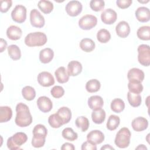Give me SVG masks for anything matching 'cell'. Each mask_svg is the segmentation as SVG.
<instances>
[{
	"instance_id": "6da1fadb",
	"label": "cell",
	"mask_w": 150,
	"mask_h": 150,
	"mask_svg": "<svg viewBox=\"0 0 150 150\" xmlns=\"http://www.w3.org/2000/svg\"><path fill=\"white\" fill-rule=\"evenodd\" d=\"M16 115L15 120L16 124L20 127H26L31 124L32 117L27 105L19 103L16 107Z\"/></svg>"
},
{
	"instance_id": "7a4b0ae2",
	"label": "cell",
	"mask_w": 150,
	"mask_h": 150,
	"mask_svg": "<svg viewBox=\"0 0 150 150\" xmlns=\"http://www.w3.org/2000/svg\"><path fill=\"white\" fill-rule=\"evenodd\" d=\"M46 35L40 32L30 33L25 38V43L29 47L43 46L47 42Z\"/></svg>"
},
{
	"instance_id": "3957f363",
	"label": "cell",
	"mask_w": 150,
	"mask_h": 150,
	"mask_svg": "<svg viewBox=\"0 0 150 150\" xmlns=\"http://www.w3.org/2000/svg\"><path fill=\"white\" fill-rule=\"evenodd\" d=\"M131 134L128 128H121L116 134L115 138V144L120 148H125L130 143Z\"/></svg>"
},
{
	"instance_id": "277c9868",
	"label": "cell",
	"mask_w": 150,
	"mask_h": 150,
	"mask_svg": "<svg viewBox=\"0 0 150 150\" xmlns=\"http://www.w3.org/2000/svg\"><path fill=\"white\" fill-rule=\"evenodd\" d=\"M28 139L26 134L24 132H18L7 140V146L11 150L21 149L20 146L25 144Z\"/></svg>"
},
{
	"instance_id": "5b68a950",
	"label": "cell",
	"mask_w": 150,
	"mask_h": 150,
	"mask_svg": "<svg viewBox=\"0 0 150 150\" xmlns=\"http://www.w3.org/2000/svg\"><path fill=\"white\" fill-rule=\"evenodd\" d=\"M138 60L144 66H149L150 64V50L148 45H141L138 47Z\"/></svg>"
},
{
	"instance_id": "8992f818",
	"label": "cell",
	"mask_w": 150,
	"mask_h": 150,
	"mask_svg": "<svg viewBox=\"0 0 150 150\" xmlns=\"http://www.w3.org/2000/svg\"><path fill=\"white\" fill-rule=\"evenodd\" d=\"M97 18L92 15H86L79 21V26L83 30H90L96 26Z\"/></svg>"
},
{
	"instance_id": "52a82bcc",
	"label": "cell",
	"mask_w": 150,
	"mask_h": 150,
	"mask_svg": "<svg viewBox=\"0 0 150 150\" xmlns=\"http://www.w3.org/2000/svg\"><path fill=\"white\" fill-rule=\"evenodd\" d=\"M26 8L22 5H16L11 12V17L15 22L21 23L26 19Z\"/></svg>"
},
{
	"instance_id": "ba28073f",
	"label": "cell",
	"mask_w": 150,
	"mask_h": 150,
	"mask_svg": "<svg viewBox=\"0 0 150 150\" xmlns=\"http://www.w3.org/2000/svg\"><path fill=\"white\" fill-rule=\"evenodd\" d=\"M30 21L32 26L38 28H42L45 23L43 16L36 9H33L30 11Z\"/></svg>"
},
{
	"instance_id": "9c48e42d",
	"label": "cell",
	"mask_w": 150,
	"mask_h": 150,
	"mask_svg": "<svg viewBox=\"0 0 150 150\" xmlns=\"http://www.w3.org/2000/svg\"><path fill=\"white\" fill-rule=\"evenodd\" d=\"M83 6L78 1H71L69 2L65 8L67 13L70 16H77L82 11Z\"/></svg>"
},
{
	"instance_id": "30bf717a",
	"label": "cell",
	"mask_w": 150,
	"mask_h": 150,
	"mask_svg": "<svg viewBox=\"0 0 150 150\" xmlns=\"http://www.w3.org/2000/svg\"><path fill=\"white\" fill-rule=\"evenodd\" d=\"M38 81L43 87H50L54 84V79L51 73L47 71L40 72L38 76Z\"/></svg>"
},
{
	"instance_id": "8fae6325",
	"label": "cell",
	"mask_w": 150,
	"mask_h": 150,
	"mask_svg": "<svg viewBox=\"0 0 150 150\" xmlns=\"http://www.w3.org/2000/svg\"><path fill=\"white\" fill-rule=\"evenodd\" d=\"M102 22L107 25L114 23L117 19V14L115 11L111 8L105 9L101 14Z\"/></svg>"
},
{
	"instance_id": "7c38bea8",
	"label": "cell",
	"mask_w": 150,
	"mask_h": 150,
	"mask_svg": "<svg viewBox=\"0 0 150 150\" xmlns=\"http://www.w3.org/2000/svg\"><path fill=\"white\" fill-rule=\"evenodd\" d=\"M37 105L39 109L43 112H49L53 107L51 100L46 96H41L38 98Z\"/></svg>"
},
{
	"instance_id": "4fadbf2b",
	"label": "cell",
	"mask_w": 150,
	"mask_h": 150,
	"mask_svg": "<svg viewBox=\"0 0 150 150\" xmlns=\"http://www.w3.org/2000/svg\"><path fill=\"white\" fill-rule=\"evenodd\" d=\"M145 77L144 71L138 68L131 69L127 73V78L129 81H143Z\"/></svg>"
},
{
	"instance_id": "5bb4252c",
	"label": "cell",
	"mask_w": 150,
	"mask_h": 150,
	"mask_svg": "<svg viewBox=\"0 0 150 150\" xmlns=\"http://www.w3.org/2000/svg\"><path fill=\"white\" fill-rule=\"evenodd\" d=\"M87 139L93 144H100L104 140V135L100 130H93L87 134Z\"/></svg>"
},
{
	"instance_id": "9a60e30c",
	"label": "cell",
	"mask_w": 150,
	"mask_h": 150,
	"mask_svg": "<svg viewBox=\"0 0 150 150\" xmlns=\"http://www.w3.org/2000/svg\"><path fill=\"white\" fill-rule=\"evenodd\" d=\"M131 125L134 131L141 132L147 128L148 126V121L144 117H138L132 121Z\"/></svg>"
},
{
	"instance_id": "2e32d148",
	"label": "cell",
	"mask_w": 150,
	"mask_h": 150,
	"mask_svg": "<svg viewBox=\"0 0 150 150\" xmlns=\"http://www.w3.org/2000/svg\"><path fill=\"white\" fill-rule=\"evenodd\" d=\"M115 31L117 35L122 38H127L131 31L129 24L125 21L120 22L115 26Z\"/></svg>"
},
{
	"instance_id": "e0dca14e",
	"label": "cell",
	"mask_w": 150,
	"mask_h": 150,
	"mask_svg": "<svg viewBox=\"0 0 150 150\" xmlns=\"http://www.w3.org/2000/svg\"><path fill=\"white\" fill-rule=\"evenodd\" d=\"M135 16L137 20L141 22H146L150 19L149 9L145 6L137 8L135 11Z\"/></svg>"
},
{
	"instance_id": "ac0fdd59",
	"label": "cell",
	"mask_w": 150,
	"mask_h": 150,
	"mask_svg": "<svg viewBox=\"0 0 150 150\" xmlns=\"http://www.w3.org/2000/svg\"><path fill=\"white\" fill-rule=\"evenodd\" d=\"M56 114L60 118L63 124H67L71 118V110L67 107H60Z\"/></svg>"
},
{
	"instance_id": "d6986e66",
	"label": "cell",
	"mask_w": 150,
	"mask_h": 150,
	"mask_svg": "<svg viewBox=\"0 0 150 150\" xmlns=\"http://www.w3.org/2000/svg\"><path fill=\"white\" fill-rule=\"evenodd\" d=\"M83 67L81 64L76 60L70 61L67 65V72L69 76H76L82 71Z\"/></svg>"
},
{
	"instance_id": "ffe728a7",
	"label": "cell",
	"mask_w": 150,
	"mask_h": 150,
	"mask_svg": "<svg viewBox=\"0 0 150 150\" xmlns=\"http://www.w3.org/2000/svg\"><path fill=\"white\" fill-rule=\"evenodd\" d=\"M22 35L21 29L15 25H11L6 30L7 37L12 40H17L19 39Z\"/></svg>"
},
{
	"instance_id": "44dd1931",
	"label": "cell",
	"mask_w": 150,
	"mask_h": 150,
	"mask_svg": "<svg viewBox=\"0 0 150 150\" xmlns=\"http://www.w3.org/2000/svg\"><path fill=\"white\" fill-rule=\"evenodd\" d=\"M104 104L103 98L99 96H93L88 99V105L90 109L97 110L102 108Z\"/></svg>"
},
{
	"instance_id": "7402d4cb",
	"label": "cell",
	"mask_w": 150,
	"mask_h": 150,
	"mask_svg": "<svg viewBox=\"0 0 150 150\" xmlns=\"http://www.w3.org/2000/svg\"><path fill=\"white\" fill-rule=\"evenodd\" d=\"M54 56V52L50 48H45L39 53V60L41 63L46 64L52 61Z\"/></svg>"
},
{
	"instance_id": "603a6c76",
	"label": "cell",
	"mask_w": 150,
	"mask_h": 150,
	"mask_svg": "<svg viewBox=\"0 0 150 150\" xmlns=\"http://www.w3.org/2000/svg\"><path fill=\"white\" fill-rule=\"evenodd\" d=\"M57 81L59 83H65L69 80V75L65 67L61 66L59 67L54 72Z\"/></svg>"
},
{
	"instance_id": "cb8c5ba5",
	"label": "cell",
	"mask_w": 150,
	"mask_h": 150,
	"mask_svg": "<svg viewBox=\"0 0 150 150\" xmlns=\"http://www.w3.org/2000/svg\"><path fill=\"white\" fill-rule=\"evenodd\" d=\"M12 117V109L8 106L0 107V122L9 121Z\"/></svg>"
},
{
	"instance_id": "d4e9b609",
	"label": "cell",
	"mask_w": 150,
	"mask_h": 150,
	"mask_svg": "<svg viewBox=\"0 0 150 150\" xmlns=\"http://www.w3.org/2000/svg\"><path fill=\"white\" fill-rule=\"evenodd\" d=\"M91 118L93 121L97 124H102L105 118V112L102 109L93 110L91 113Z\"/></svg>"
},
{
	"instance_id": "484cf974",
	"label": "cell",
	"mask_w": 150,
	"mask_h": 150,
	"mask_svg": "<svg viewBox=\"0 0 150 150\" xmlns=\"http://www.w3.org/2000/svg\"><path fill=\"white\" fill-rule=\"evenodd\" d=\"M94 42L89 38H84L80 42V47L85 52H91L95 48Z\"/></svg>"
},
{
	"instance_id": "4316f807",
	"label": "cell",
	"mask_w": 150,
	"mask_h": 150,
	"mask_svg": "<svg viewBox=\"0 0 150 150\" xmlns=\"http://www.w3.org/2000/svg\"><path fill=\"white\" fill-rule=\"evenodd\" d=\"M127 99L129 104L134 107H139L142 101L141 96L139 95V94L132 93L129 91H128L127 93Z\"/></svg>"
},
{
	"instance_id": "83f0119b",
	"label": "cell",
	"mask_w": 150,
	"mask_h": 150,
	"mask_svg": "<svg viewBox=\"0 0 150 150\" xmlns=\"http://www.w3.org/2000/svg\"><path fill=\"white\" fill-rule=\"evenodd\" d=\"M8 52L9 57L13 60H17L21 57V52L19 47L16 45H11L8 47Z\"/></svg>"
},
{
	"instance_id": "f1b7e54d",
	"label": "cell",
	"mask_w": 150,
	"mask_h": 150,
	"mask_svg": "<svg viewBox=\"0 0 150 150\" xmlns=\"http://www.w3.org/2000/svg\"><path fill=\"white\" fill-rule=\"evenodd\" d=\"M125 108V103L121 98H115L111 103V109L116 113L122 112Z\"/></svg>"
},
{
	"instance_id": "f546056e",
	"label": "cell",
	"mask_w": 150,
	"mask_h": 150,
	"mask_svg": "<svg viewBox=\"0 0 150 150\" xmlns=\"http://www.w3.org/2000/svg\"><path fill=\"white\" fill-rule=\"evenodd\" d=\"M38 6L40 11L45 14L50 13L53 9V4L49 1H39L38 2Z\"/></svg>"
},
{
	"instance_id": "4dcf8cb0",
	"label": "cell",
	"mask_w": 150,
	"mask_h": 150,
	"mask_svg": "<svg viewBox=\"0 0 150 150\" xmlns=\"http://www.w3.org/2000/svg\"><path fill=\"white\" fill-rule=\"evenodd\" d=\"M138 38L142 40H149L150 39V27L143 26L140 27L137 32Z\"/></svg>"
},
{
	"instance_id": "1f68e13d",
	"label": "cell",
	"mask_w": 150,
	"mask_h": 150,
	"mask_svg": "<svg viewBox=\"0 0 150 150\" xmlns=\"http://www.w3.org/2000/svg\"><path fill=\"white\" fill-rule=\"evenodd\" d=\"M101 87L100 82L97 79H91L86 84V89L88 93L98 91Z\"/></svg>"
},
{
	"instance_id": "d6a6232c",
	"label": "cell",
	"mask_w": 150,
	"mask_h": 150,
	"mask_svg": "<svg viewBox=\"0 0 150 150\" xmlns=\"http://www.w3.org/2000/svg\"><path fill=\"white\" fill-rule=\"evenodd\" d=\"M75 124L78 128H80L82 132L86 131L89 127V121L84 116H80L76 118Z\"/></svg>"
},
{
	"instance_id": "836d02e7",
	"label": "cell",
	"mask_w": 150,
	"mask_h": 150,
	"mask_svg": "<svg viewBox=\"0 0 150 150\" xmlns=\"http://www.w3.org/2000/svg\"><path fill=\"white\" fill-rule=\"evenodd\" d=\"M120 123V118L115 115H111L108 119L107 122V128L110 131L115 130Z\"/></svg>"
},
{
	"instance_id": "e575fe53",
	"label": "cell",
	"mask_w": 150,
	"mask_h": 150,
	"mask_svg": "<svg viewBox=\"0 0 150 150\" xmlns=\"http://www.w3.org/2000/svg\"><path fill=\"white\" fill-rule=\"evenodd\" d=\"M22 94L23 98L28 100H33L36 97V91L31 86H25L22 90Z\"/></svg>"
},
{
	"instance_id": "d590c367",
	"label": "cell",
	"mask_w": 150,
	"mask_h": 150,
	"mask_svg": "<svg viewBox=\"0 0 150 150\" xmlns=\"http://www.w3.org/2000/svg\"><path fill=\"white\" fill-rule=\"evenodd\" d=\"M97 39L100 43H105L110 40L111 34L107 29H101L97 33Z\"/></svg>"
},
{
	"instance_id": "8d00e7d4",
	"label": "cell",
	"mask_w": 150,
	"mask_h": 150,
	"mask_svg": "<svg viewBox=\"0 0 150 150\" xmlns=\"http://www.w3.org/2000/svg\"><path fill=\"white\" fill-rule=\"evenodd\" d=\"M62 137L69 141H73L77 139L78 135L77 134L73 131V129L71 128H64L62 132Z\"/></svg>"
},
{
	"instance_id": "74e56055",
	"label": "cell",
	"mask_w": 150,
	"mask_h": 150,
	"mask_svg": "<svg viewBox=\"0 0 150 150\" xmlns=\"http://www.w3.org/2000/svg\"><path fill=\"white\" fill-rule=\"evenodd\" d=\"M32 132L33 136L43 138H46L47 134V130L46 128L42 124H38L35 125Z\"/></svg>"
},
{
	"instance_id": "f35d334b",
	"label": "cell",
	"mask_w": 150,
	"mask_h": 150,
	"mask_svg": "<svg viewBox=\"0 0 150 150\" xmlns=\"http://www.w3.org/2000/svg\"><path fill=\"white\" fill-rule=\"evenodd\" d=\"M128 88L129 92L135 94H140L143 90V86L138 81H129Z\"/></svg>"
},
{
	"instance_id": "ab89813d",
	"label": "cell",
	"mask_w": 150,
	"mask_h": 150,
	"mask_svg": "<svg viewBox=\"0 0 150 150\" xmlns=\"http://www.w3.org/2000/svg\"><path fill=\"white\" fill-rule=\"evenodd\" d=\"M48 122L49 125L53 128H60L62 125H63V123L62 122L60 118L56 115V114H52L49 116L48 118Z\"/></svg>"
},
{
	"instance_id": "60d3db41",
	"label": "cell",
	"mask_w": 150,
	"mask_h": 150,
	"mask_svg": "<svg viewBox=\"0 0 150 150\" xmlns=\"http://www.w3.org/2000/svg\"><path fill=\"white\" fill-rule=\"evenodd\" d=\"M90 6L92 10L98 12L104 9L105 2L102 0H92L90 2Z\"/></svg>"
},
{
	"instance_id": "b9f144b4",
	"label": "cell",
	"mask_w": 150,
	"mask_h": 150,
	"mask_svg": "<svg viewBox=\"0 0 150 150\" xmlns=\"http://www.w3.org/2000/svg\"><path fill=\"white\" fill-rule=\"evenodd\" d=\"M50 93L53 97L56 98H59L64 95V90L62 87L60 86H56L51 89Z\"/></svg>"
},
{
	"instance_id": "7bdbcfd3",
	"label": "cell",
	"mask_w": 150,
	"mask_h": 150,
	"mask_svg": "<svg viewBox=\"0 0 150 150\" xmlns=\"http://www.w3.org/2000/svg\"><path fill=\"white\" fill-rule=\"evenodd\" d=\"M46 138L33 136L32 139V145L35 148L42 147L45 143Z\"/></svg>"
},
{
	"instance_id": "ee69618b",
	"label": "cell",
	"mask_w": 150,
	"mask_h": 150,
	"mask_svg": "<svg viewBox=\"0 0 150 150\" xmlns=\"http://www.w3.org/2000/svg\"><path fill=\"white\" fill-rule=\"evenodd\" d=\"M0 11L2 13L8 12L12 5V2L11 0H2L0 1Z\"/></svg>"
},
{
	"instance_id": "f6af8a7d",
	"label": "cell",
	"mask_w": 150,
	"mask_h": 150,
	"mask_svg": "<svg viewBox=\"0 0 150 150\" xmlns=\"http://www.w3.org/2000/svg\"><path fill=\"white\" fill-rule=\"evenodd\" d=\"M132 0H117L116 1L117 5L121 9L128 8L132 4Z\"/></svg>"
},
{
	"instance_id": "bcb514c9",
	"label": "cell",
	"mask_w": 150,
	"mask_h": 150,
	"mask_svg": "<svg viewBox=\"0 0 150 150\" xmlns=\"http://www.w3.org/2000/svg\"><path fill=\"white\" fill-rule=\"evenodd\" d=\"M81 149L82 150H96L97 146L96 145L93 144L88 141H86L82 144Z\"/></svg>"
},
{
	"instance_id": "7dc6e473",
	"label": "cell",
	"mask_w": 150,
	"mask_h": 150,
	"mask_svg": "<svg viewBox=\"0 0 150 150\" xmlns=\"http://www.w3.org/2000/svg\"><path fill=\"white\" fill-rule=\"evenodd\" d=\"M62 150H74L75 149V147L73 144H70L69 142H66L63 144L61 147Z\"/></svg>"
},
{
	"instance_id": "c3c4849f",
	"label": "cell",
	"mask_w": 150,
	"mask_h": 150,
	"mask_svg": "<svg viewBox=\"0 0 150 150\" xmlns=\"http://www.w3.org/2000/svg\"><path fill=\"white\" fill-rule=\"evenodd\" d=\"M7 47V42L5 40L1 38V42H0V51L1 52H3L4 50Z\"/></svg>"
},
{
	"instance_id": "681fc988",
	"label": "cell",
	"mask_w": 150,
	"mask_h": 150,
	"mask_svg": "<svg viewBox=\"0 0 150 150\" xmlns=\"http://www.w3.org/2000/svg\"><path fill=\"white\" fill-rule=\"evenodd\" d=\"M101 150H103V149H114V148L112 147V146H111V145H107V144H106V145H104V146H103L101 148Z\"/></svg>"
},
{
	"instance_id": "f907efd6",
	"label": "cell",
	"mask_w": 150,
	"mask_h": 150,
	"mask_svg": "<svg viewBox=\"0 0 150 150\" xmlns=\"http://www.w3.org/2000/svg\"><path fill=\"white\" fill-rule=\"evenodd\" d=\"M137 149H147L146 147L144 146V145H139L138 147L136 148Z\"/></svg>"
}]
</instances>
